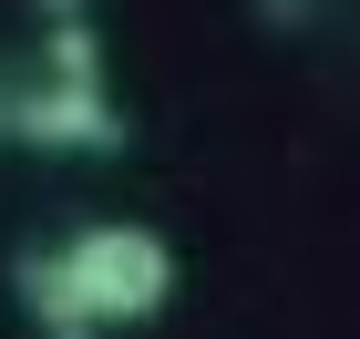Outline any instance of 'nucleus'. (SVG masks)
<instances>
[{
  "mask_svg": "<svg viewBox=\"0 0 360 339\" xmlns=\"http://www.w3.org/2000/svg\"><path fill=\"white\" fill-rule=\"evenodd\" d=\"M175 298V247L134 216L72 226L62 247L21 257V309L41 339H103V329H144Z\"/></svg>",
  "mask_w": 360,
  "mask_h": 339,
  "instance_id": "f257e3e1",
  "label": "nucleus"
},
{
  "mask_svg": "<svg viewBox=\"0 0 360 339\" xmlns=\"http://www.w3.org/2000/svg\"><path fill=\"white\" fill-rule=\"evenodd\" d=\"M52 31H41V72H0V144H31V154H113L124 144V113L103 93V41H93L83 0H41Z\"/></svg>",
  "mask_w": 360,
  "mask_h": 339,
  "instance_id": "f03ea898",
  "label": "nucleus"
}]
</instances>
